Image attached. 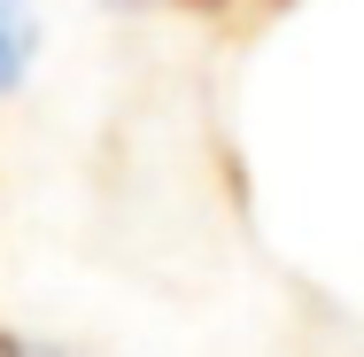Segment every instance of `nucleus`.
Here are the masks:
<instances>
[{
    "label": "nucleus",
    "instance_id": "7ed1b4c3",
    "mask_svg": "<svg viewBox=\"0 0 364 357\" xmlns=\"http://www.w3.org/2000/svg\"><path fill=\"white\" fill-rule=\"evenodd\" d=\"M272 8H287V0H272Z\"/></svg>",
    "mask_w": 364,
    "mask_h": 357
},
{
    "label": "nucleus",
    "instance_id": "f257e3e1",
    "mask_svg": "<svg viewBox=\"0 0 364 357\" xmlns=\"http://www.w3.org/2000/svg\"><path fill=\"white\" fill-rule=\"evenodd\" d=\"M0 357H63V350H39V342H23V334H0Z\"/></svg>",
    "mask_w": 364,
    "mask_h": 357
},
{
    "label": "nucleus",
    "instance_id": "f03ea898",
    "mask_svg": "<svg viewBox=\"0 0 364 357\" xmlns=\"http://www.w3.org/2000/svg\"><path fill=\"white\" fill-rule=\"evenodd\" d=\"M178 8H225V0H178Z\"/></svg>",
    "mask_w": 364,
    "mask_h": 357
}]
</instances>
